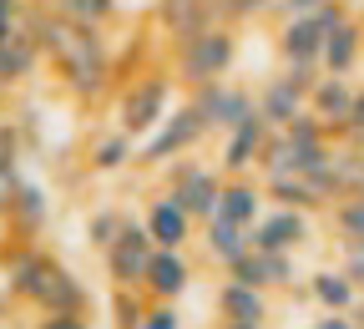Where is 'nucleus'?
Listing matches in <instances>:
<instances>
[{"mask_svg":"<svg viewBox=\"0 0 364 329\" xmlns=\"http://www.w3.org/2000/svg\"><path fill=\"white\" fill-rule=\"evenodd\" d=\"M147 304H152L147 289H112V314H117L112 324L117 329H136V324L147 319Z\"/></svg>","mask_w":364,"mask_h":329,"instance_id":"26","label":"nucleus"},{"mask_svg":"<svg viewBox=\"0 0 364 329\" xmlns=\"http://www.w3.org/2000/svg\"><path fill=\"white\" fill-rule=\"evenodd\" d=\"M344 137H349V142H359V147H364V86H359V97H354V117H349Z\"/></svg>","mask_w":364,"mask_h":329,"instance_id":"34","label":"nucleus"},{"mask_svg":"<svg viewBox=\"0 0 364 329\" xmlns=\"http://www.w3.org/2000/svg\"><path fill=\"white\" fill-rule=\"evenodd\" d=\"M329 172H334V182H339V193H344V198L364 193V147H334Z\"/></svg>","mask_w":364,"mask_h":329,"instance_id":"24","label":"nucleus"},{"mask_svg":"<svg viewBox=\"0 0 364 329\" xmlns=\"http://www.w3.org/2000/svg\"><path fill=\"white\" fill-rule=\"evenodd\" d=\"M218 329H263V324H228V319H223Z\"/></svg>","mask_w":364,"mask_h":329,"instance_id":"39","label":"nucleus"},{"mask_svg":"<svg viewBox=\"0 0 364 329\" xmlns=\"http://www.w3.org/2000/svg\"><path fill=\"white\" fill-rule=\"evenodd\" d=\"M218 314L228 324H268L273 319V294L268 289H253V284H238V278H223Z\"/></svg>","mask_w":364,"mask_h":329,"instance_id":"13","label":"nucleus"},{"mask_svg":"<svg viewBox=\"0 0 364 329\" xmlns=\"http://www.w3.org/2000/svg\"><path fill=\"white\" fill-rule=\"evenodd\" d=\"M136 329H182V314H177V304L152 299V304H147V319L136 324Z\"/></svg>","mask_w":364,"mask_h":329,"instance_id":"31","label":"nucleus"},{"mask_svg":"<svg viewBox=\"0 0 364 329\" xmlns=\"http://www.w3.org/2000/svg\"><path fill=\"white\" fill-rule=\"evenodd\" d=\"M127 162H136V147H132V137L122 127L112 137H97V142H91V172H122Z\"/></svg>","mask_w":364,"mask_h":329,"instance_id":"22","label":"nucleus"},{"mask_svg":"<svg viewBox=\"0 0 364 329\" xmlns=\"http://www.w3.org/2000/svg\"><path fill=\"white\" fill-rule=\"evenodd\" d=\"M147 233L157 239V249H188L193 244V233H198V218L182 208V203H172L167 193H157L152 203H147Z\"/></svg>","mask_w":364,"mask_h":329,"instance_id":"11","label":"nucleus"},{"mask_svg":"<svg viewBox=\"0 0 364 329\" xmlns=\"http://www.w3.org/2000/svg\"><path fill=\"white\" fill-rule=\"evenodd\" d=\"M193 284V258L182 249H157L152 254V268H147V299H167L177 304Z\"/></svg>","mask_w":364,"mask_h":329,"instance_id":"15","label":"nucleus"},{"mask_svg":"<svg viewBox=\"0 0 364 329\" xmlns=\"http://www.w3.org/2000/svg\"><path fill=\"white\" fill-rule=\"evenodd\" d=\"M218 213L233 218V223H243V228H253V223L268 213V187L253 182L248 172H243V177H223V203H218Z\"/></svg>","mask_w":364,"mask_h":329,"instance_id":"18","label":"nucleus"},{"mask_svg":"<svg viewBox=\"0 0 364 329\" xmlns=\"http://www.w3.org/2000/svg\"><path fill=\"white\" fill-rule=\"evenodd\" d=\"M329 213H334V228H339V244H359L364 239V193L339 198Z\"/></svg>","mask_w":364,"mask_h":329,"instance_id":"27","label":"nucleus"},{"mask_svg":"<svg viewBox=\"0 0 364 329\" xmlns=\"http://www.w3.org/2000/svg\"><path fill=\"white\" fill-rule=\"evenodd\" d=\"M6 314H11V289L0 284V319H6Z\"/></svg>","mask_w":364,"mask_h":329,"instance_id":"38","label":"nucleus"},{"mask_svg":"<svg viewBox=\"0 0 364 329\" xmlns=\"http://www.w3.org/2000/svg\"><path fill=\"white\" fill-rule=\"evenodd\" d=\"M203 137H208L203 112H198L193 102H177V107L157 122V132L142 137V147H136V162H142V167H162V162H172V157H188V152L203 142Z\"/></svg>","mask_w":364,"mask_h":329,"instance_id":"2","label":"nucleus"},{"mask_svg":"<svg viewBox=\"0 0 364 329\" xmlns=\"http://www.w3.org/2000/svg\"><path fill=\"white\" fill-rule=\"evenodd\" d=\"M86 309H91V294L81 289L76 273H61L56 289L46 294V304H41V314H81V319H86Z\"/></svg>","mask_w":364,"mask_h":329,"instance_id":"23","label":"nucleus"},{"mask_svg":"<svg viewBox=\"0 0 364 329\" xmlns=\"http://www.w3.org/2000/svg\"><path fill=\"white\" fill-rule=\"evenodd\" d=\"M324 21L309 16H284L279 26V61H324Z\"/></svg>","mask_w":364,"mask_h":329,"instance_id":"14","label":"nucleus"},{"mask_svg":"<svg viewBox=\"0 0 364 329\" xmlns=\"http://www.w3.org/2000/svg\"><path fill=\"white\" fill-rule=\"evenodd\" d=\"M318 6H324V0H279V16H309Z\"/></svg>","mask_w":364,"mask_h":329,"instance_id":"37","label":"nucleus"},{"mask_svg":"<svg viewBox=\"0 0 364 329\" xmlns=\"http://www.w3.org/2000/svg\"><path fill=\"white\" fill-rule=\"evenodd\" d=\"M354 97H359V86L349 81V76H318V86L309 91V112L318 117V122H324L334 137L349 127V117H354Z\"/></svg>","mask_w":364,"mask_h":329,"instance_id":"10","label":"nucleus"},{"mask_svg":"<svg viewBox=\"0 0 364 329\" xmlns=\"http://www.w3.org/2000/svg\"><path fill=\"white\" fill-rule=\"evenodd\" d=\"M112 16H117V0H71V21L81 26H102Z\"/></svg>","mask_w":364,"mask_h":329,"instance_id":"30","label":"nucleus"},{"mask_svg":"<svg viewBox=\"0 0 364 329\" xmlns=\"http://www.w3.org/2000/svg\"><path fill=\"white\" fill-rule=\"evenodd\" d=\"M344 273L354 278V289L364 294V239L359 244H344Z\"/></svg>","mask_w":364,"mask_h":329,"instance_id":"33","label":"nucleus"},{"mask_svg":"<svg viewBox=\"0 0 364 329\" xmlns=\"http://www.w3.org/2000/svg\"><path fill=\"white\" fill-rule=\"evenodd\" d=\"M36 329H91V324H86L81 314H46Z\"/></svg>","mask_w":364,"mask_h":329,"instance_id":"35","label":"nucleus"},{"mask_svg":"<svg viewBox=\"0 0 364 329\" xmlns=\"http://www.w3.org/2000/svg\"><path fill=\"white\" fill-rule=\"evenodd\" d=\"M309 112V91H299L284 71L279 76H268L263 86H258V117L273 127V132H284L289 122H299Z\"/></svg>","mask_w":364,"mask_h":329,"instance_id":"12","label":"nucleus"},{"mask_svg":"<svg viewBox=\"0 0 364 329\" xmlns=\"http://www.w3.org/2000/svg\"><path fill=\"white\" fill-rule=\"evenodd\" d=\"M309 294L318 299V309H329V314H354L359 299H364L344 268H318V273H309Z\"/></svg>","mask_w":364,"mask_h":329,"instance_id":"20","label":"nucleus"},{"mask_svg":"<svg viewBox=\"0 0 364 329\" xmlns=\"http://www.w3.org/2000/svg\"><path fill=\"white\" fill-rule=\"evenodd\" d=\"M6 218L16 223V233L36 239V233L46 228V218H51V203H46V193H41V187L21 182V193H16V203H11V213H6Z\"/></svg>","mask_w":364,"mask_h":329,"instance_id":"21","label":"nucleus"},{"mask_svg":"<svg viewBox=\"0 0 364 329\" xmlns=\"http://www.w3.org/2000/svg\"><path fill=\"white\" fill-rule=\"evenodd\" d=\"M122 228H127V218H122L117 208H97V213H91V223H86V239L107 254V249L122 239Z\"/></svg>","mask_w":364,"mask_h":329,"instance_id":"28","label":"nucleus"},{"mask_svg":"<svg viewBox=\"0 0 364 329\" xmlns=\"http://www.w3.org/2000/svg\"><path fill=\"white\" fill-rule=\"evenodd\" d=\"M66 268L51 258V254H41V249H16L11 254V263H6V289H11V299H26V304H46V294L56 289V278H61Z\"/></svg>","mask_w":364,"mask_h":329,"instance_id":"8","label":"nucleus"},{"mask_svg":"<svg viewBox=\"0 0 364 329\" xmlns=\"http://www.w3.org/2000/svg\"><path fill=\"white\" fill-rule=\"evenodd\" d=\"M364 61V21L344 16L329 36H324V71L329 76H354Z\"/></svg>","mask_w":364,"mask_h":329,"instance_id":"17","label":"nucleus"},{"mask_svg":"<svg viewBox=\"0 0 364 329\" xmlns=\"http://www.w3.org/2000/svg\"><path fill=\"white\" fill-rule=\"evenodd\" d=\"M152 254H157V239L147 233V223L142 218H127L122 239L102 254L107 258V273H112V289H147Z\"/></svg>","mask_w":364,"mask_h":329,"instance_id":"5","label":"nucleus"},{"mask_svg":"<svg viewBox=\"0 0 364 329\" xmlns=\"http://www.w3.org/2000/svg\"><path fill=\"white\" fill-rule=\"evenodd\" d=\"M238 61V26L228 21H213L203 31H193L188 41H177V56H172V76L198 91V86H213V81H228Z\"/></svg>","mask_w":364,"mask_h":329,"instance_id":"1","label":"nucleus"},{"mask_svg":"<svg viewBox=\"0 0 364 329\" xmlns=\"http://www.w3.org/2000/svg\"><path fill=\"white\" fill-rule=\"evenodd\" d=\"M309 239H314L309 213L304 208H289V203H268V213L248 228V244L263 249V254H299Z\"/></svg>","mask_w":364,"mask_h":329,"instance_id":"7","label":"nucleus"},{"mask_svg":"<svg viewBox=\"0 0 364 329\" xmlns=\"http://www.w3.org/2000/svg\"><path fill=\"white\" fill-rule=\"evenodd\" d=\"M268 137H273V127H268L263 117H248L243 127L223 132V147H218V167H223V177H243V172H253V167L263 162Z\"/></svg>","mask_w":364,"mask_h":329,"instance_id":"9","label":"nucleus"},{"mask_svg":"<svg viewBox=\"0 0 364 329\" xmlns=\"http://www.w3.org/2000/svg\"><path fill=\"white\" fill-rule=\"evenodd\" d=\"M16 193H21V172H16V162H0V218L11 213Z\"/></svg>","mask_w":364,"mask_h":329,"instance_id":"32","label":"nucleus"},{"mask_svg":"<svg viewBox=\"0 0 364 329\" xmlns=\"http://www.w3.org/2000/svg\"><path fill=\"white\" fill-rule=\"evenodd\" d=\"M162 193L172 203H182L198 223H208V218H218V203H223V167H208L203 157H182V162H172Z\"/></svg>","mask_w":364,"mask_h":329,"instance_id":"3","label":"nucleus"},{"mask_svg":"<svg viewBox=\"0 0 364 329\" xmlns=\"http://www.w3.org/2000/svg\"><path fill=\"white\" fill-rule=\"evenodd\" d=\"M258 254H263V249H258ZM263 289H268V294H284V289L299 294V258H294V254H263Z\"/></svg>","mask_w":364,"mask_h":329,"instance_id":"25","label":"nucleus"},{"mask_svg":"<svg viewBox=\"0 0 364 329\" xmlns=\"http://www.w3.org/2000/svg\"><path fill=\"white\" fill-rule=\"evenodd\" d=\"M268 11H279V0H223V21L228 26H248Z\"/></svg>","mask_w":364,"mask_h":329,"instance_id":"29","label":"nucleus"},{"mask_svg":"<svg viewBox=\"0 0 364 329\" xmlns=\"http://www.w3.org/2000/svg\"><path fill=\"white\" fill-rule=\"evenodd\" d=\"M172 107H177V102H172V76H162V71L136 76V81L127 86L122 107H117V127H122L127 137H147V132H157V122H162Z\"/></svg>","mask_w":364,"mask_h":329,"instance_id":"4","label":"nucleus"},{"mask_svg":"<svg viewBox=\"0 0 364 329\" xmlns=\"http://www.w3.org/2000/svg\"><path fill=\"white\" fill-rule=\"evenodd\" d=\"M198 112H203V122H208V132H233V127H243L248 117H258V91H248V86H238V81H213V86H198L193 97H188Z\"/></svg>","mask_w":364,"mask_h":329,"instance_id":"6","label":"nucleus"},{"mask_svg":"<svg viewBox=\"0 0 364 329\" xmlns=\"http://www.w3.org/2000/svg\"><path fill=\"white\" fill-rule=\"evenodd\" d=\"M0 117H6V86H0Z\"/></svg>","mask_w":364,"mask_h":329,"instance_id":"40","label":"nucleus"},{"mask_svg":"<svg viewBox=\"0 0 364 329\" xmlns=\"http://www.w3.org/2000/svg\"><path fill=\"white\" fill-rule=\"evenodd\" d=\"M309 329H359V319H354V314H329V309H324V319H314Z\"/></svg>","mask_w":364,"mask_h":329,"instance_id":"36","label":"nucleus"},{"mask_svg":"<svg viewBox=\"0 0 364 329\" xmlns=\"http://www.w3.org/2000/svg\"><path fill=\"white\" fill-rule=\"evenodd\" d=\"M157 21L172 41H188L193 31L223 21V0H157Z\"/></svg>","mask_w":364,"mask_h":329,"instance_id":"16","label":"nucleus"},{"mask_svg":"<svg viewBox=\"0 0 364 329\" xmlns=\"http://www.w3.org/2000/svg\"><path fill=\"white\" fill-rule=\"evenodd\" d=\"M198 244H203V254H208L218 268H228L238 254H248V249H253V244H248V228H243V223H233V218H223V213L203 223V239H198Z\"/></svg>","mask_w":364,"mask_h":329,"instance_id":"19","label":"nucleus"}]
</instances>
